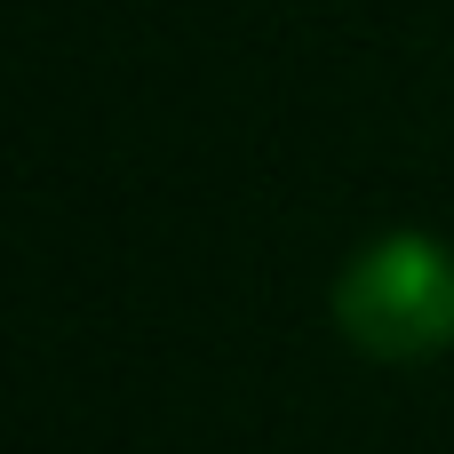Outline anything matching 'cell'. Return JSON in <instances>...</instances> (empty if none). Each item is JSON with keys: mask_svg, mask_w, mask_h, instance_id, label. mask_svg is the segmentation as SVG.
I'll list each match as a JSON object with an SVG mask.
<instances>
[{"mask_svg": "<svg viewBox=\"0 0 454 454\" xmlns=\"http://www.w3.org/2000/svg\"><path fill=\"white\" fill-rule=\"evenodd\" d=\"M335 327L367 359H439L454 343V247L431 231H391L359 247L335 279Z\"/></svg>", "mask_w": 454, "mask_h": 454, "instance_id": "1", "label": "cell"}]
</instances>
